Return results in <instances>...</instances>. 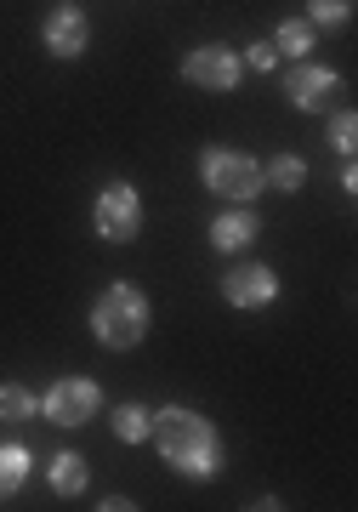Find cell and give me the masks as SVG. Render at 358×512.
I'll use <instances>...</instances> for the list:
<instances>
[{"label": "cell", "instance_id": "obj_18", "mask_svg": "<svg viewBox=\"0 0 358 512\" xmlns=\"http://www.w3.org/2000/svg\"><path fill=\"white\" fill-rule=\"evenodd\" d=\"M330 143H336L341 160H353V148H358V114H353V109H336V114H330Z\"/></svg>", "mask_w": 358, "mask_h": 512}, {"label": "cell", "instance_id": "obj_8", "mask_svg": "<svg viewBox=\"0 0 358 512\" xmlns=\"http://www.w3.org/2000/svg\"><path fill=\"white\" fill-rule=\"evenodd\" d=\"M216 291H222L228 308L256 313V308H273V302H279V274H273L268 262H233Z\"/></svg>", "mask_w": 358, "mask_h": 512}, {"label": "cell", "instance_id": "obj_10", "mask_svg": "<svg viewBox=\"0 0 358 512\" xmlns=\"http://www.w3.org/2000/svg\"><path fill=\"white\" fill-rule=\"evenodd\" d=\"M256 234H262V217H256L251 205H222V217L211 222V245L222 256H233V251H251L256 245Z\"/></svg>", "mask_w": 358, "mask_h": 512}, {"label": "cell", "instance_id": "obj_2", "mask_svg": "<svg viewBox=\"0 0 358 512\" xmlns=\"http://www.w3.org/2000/svg\"><path fill=\"white\" fill-rule=\"evenodd\" d=\"M148 325H154V308H148V296L137 291L131 279H114V285L91 302V336H97L108 353H131L148 336Z\"/></svg>", "mask_w": 358, "mask_h": 512}, {"label": "cell", "instance_id": "obj_1", "mask_svg": "<svg viewBox=\"0 0 358 512\" xmlns=\"http://www.w3.org/2000/svg\"><path fill=\"white\" fill-rule=\"evenodd\" d=\"M148 444L160 450V461L188 484H205V478L222 473V433H216L211 416H199L188 404H160L154 421H148Z\"/></svg>", "mask_w": 358, "mask_h": 512}, {"label": "cell", "instance_id": "obj_13", "mask_svg": "<svg viewBox=\"0 0 358 512\" xmlns=\"http://www.w3.org/2000/svg\"><path fill=\"white\" fill-rule=\"evenodd\" d=\"M29 467H35L29 444H0V501H12L29 484Z\"/></svg>", "mask_w": 358, "mask_h": 512}, {"label": "cell", "instance_id": "obj_6", "mask_svg": "<svg viewBox=\"0 0 358 512\" xmlns=\"http://www.w3.org/2000/svg\"><path fill=\"white\" fill-rule=\"evenodd\" d=\"M182 80H188V86H199V92H233V86L245 80V63H239V52H233V46L205 40V46H194V52L182 57Z\"/></svg>", "mask_w": 358, "mask_h": 512}, {"label": "cell", "instance_id": "obj_17", "mask_svg": "<svg viewBox=\"0 0 358 512\" xmlns=\"http://www.w3.org/2000/svg\"><path fill=\"white\" fill-rule=\"evenodd\" d=\"M353 18V0H307V23L313 29H341Z\"/></svg>", "mask_w": 358, "mask_h": 512}, {"label": "cell", "instance_id": "obj_15", "mask_svg": "<svg viewBox=\"0 0 358 512\" xmlns=\"http://www.w3.org/2000/svg\"><path fill=\"white\" fill-rule=\"evenodd\" d=\"M148 421H154V410H143V404H114V416H108V427H114V439L120 444H143L148 439Z\"/></svg>", "mask_w": 358, "mask_h": 512}, {"label": "cell", "instance_id": "obj_16", "mask_svg": "<svg viewBox=\"0 0 358 512\" xmlns=\"http://www.w3.org/2000/svg\"><path fill=\"white\" fill-rule=\"evenodd\" d=\"M29 416H40V393H29L23 382H0V421H29Z\"/></svg>", "mask_w": 358, "mask_h": 512}, {"label": "cell", "instance_id": "obj_19", "mask_svg": "<svg viewBox=\"0 0 358 512\" xmlns=\"http://www.w3.org/2000/svg\"><path fill=\"white\" fill-rule=\"evenodd\" d=\"M239 63L256 69V74H273V69H279V52H273V40H251V46L239 52Z\"/></svg>", "mask_w": 358, "mask_h": 512}, {"label": "cell", "instance_id": "obj_3", "mask_svg": "<svg viewBox=\"0 0 358 512\" xmlns=\"http://www.w3.org/2000/svg\"><path fill=\"white\" fill-rule=\"evenodd\" d=\"M199 183L222 205H251L262 194V160L245 148H205L199 154Z\"/></svg>", "mask_w": 358, "mask_h": 512}, {"label": "cell", "instance_id": "obj_14", "mask_svg": "<svg viewBox=\"0 0 358 512\" xmlns=\"http://www.w3.org/2000/svg\"><path fill=\"white\" fill-rule=\"evenodd\" d=\"M302 183H307V160H302V154H273V160L262 165V188L302 194Z\"/></svg>", "mask_w": 358, "mask_h": 512}, {"label": "cell", "instance_id": "obj_5", "mask_svg": "<svg viewBox=\"0 0 358 512\" xmlns=\"http://www.w3.org/2000/svg\"><path fill=\"white\" fill-rule=\"evenodd\" d=\"M97 410H103V387L91 382V376H57L52 393L40 399V416L52 421V427H86Z\"/></svg>", "mask_w": 358, "mask_h": 512}, {"label": "cell", "instance_id": "obj_4", "mask_svg": "<svg viewBox=\"0 0 358 512\" xmlns=\"http://www.w3.org/2000/svg\"><path fill=\"white\" fill-rule=\"evenodd\" d=\"M91 228H97L103 245H131V239L143 234V194L131 183L97 188V200H91Z\"/></svg>", "mask_w": 358, "mask_h": 512}, {"label": "cell", "instance_id": "obj_7", "mask_svg": "<svg viewBox=\"0 0 358 512\" xmlns=\"http://www.w3.org/2000/svg\"><path fill=\"white\" fill-rule=\"evenodd\" d=\"M341 92V74L336 69H324V63H290L285 69V97H290V109L296 114H330V103H336Z\"/></svg>", "mask_w": 358, "mask_h": 512}, {"label": "cell", "instance_id": "obj_9", "mask_svg": "<svg viewBox=\"0 0 358 512\" xmlns=\"http://www.w3.org/2000/svg\"><path fill=\"white\" fill-rule=\"evenodd\" d=\"M40 40H46V52H52L57 63H74V57L91 46V18L80 6H52L46 23H40Z\"/></svg>", "mask_w": 358, "mask_h": 512}, {"label": "cell", "instance_id": "obj_12", "mask_svg": "<svg viewBox=\"0 0 358 512\" xmlns=\"http://www.w3.org/2000/svg\"><path fill=\"white\" fill-rule=\"evenodd\" d=\"M268 40H273V52H279V57H290V63H302V57L313 52V46H319V29H313L307 18H285V23H279V29H273Z\"/></svg>", "mask_w": 358, "mask_h": 512}, {"label": "cell", "instance_id": "obj_11", "mask_svg": "<svg viewBox=\"0 0 358 512\" xmlns=\"http://www.w3.org/2000/svg\"><path fill=\"white\" fill-rule=\"evenodd\" d=\"M46 490L52 495H86L91 490V467L80 450H52V467H46Z\"/></svg>", "mask_w": 358, "mask_h": 512}]
</instances>
